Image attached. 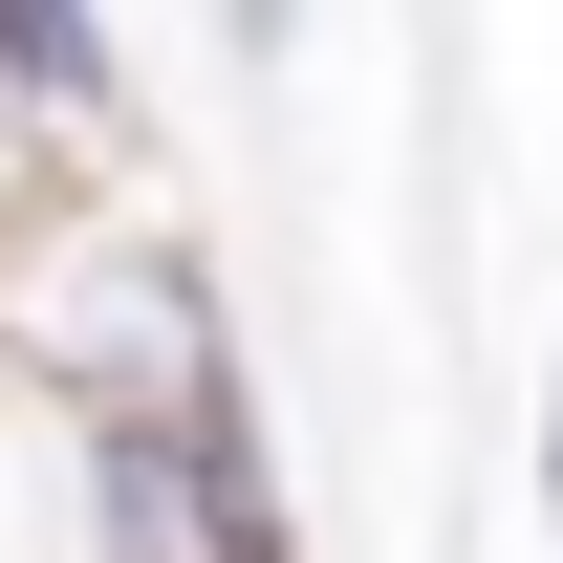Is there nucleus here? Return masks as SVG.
Segmentation results:
<instances>
[{"label": "nucleus", "mask_w": 563, "mask_h": 563, "mask_svg": "<svg viewBox=\"0 0 563 563\" xmlns=\"http://www.w3.org/2000/svg\"><path fill=\"white\" fill-rule=\"evenodd\" d=\"M217 22H239V66H282V44H303V0H217Z\"/></svg>", "instance_id": "nucleus-4"}, {"label": "nucleus", "mask_w": 563, "mask_h": 563, "mask_svg": "<svg viewBox=\"0 0 563 563\" xmlns=\"http://www.w3.org/2000/svg\"><path fill=\"white\" fill-rule=\"evenodd\" d=\"M66 563H303L261 368H217L196 412H66Z\"/></svg>", "instance_id": "nucleus-2"}, {"label": "nucleus", "mask_w": 563, "mask_h": 563, "mask_svg": "<svg viewBox=\"0 0 563 563\" xmlns=\"http://www.w3.org/2000/svg\"><path fill=\"white\" fill-rule=\"evenodd\" d=\"M0 109L66 152V174H109V131H131V44H109L87 0H0Z\"/></svg>", "instance_id": "nucleus-3"}, {"label": "nucleus", "mask_w": 563, "mask_h": 563, "mask_svg": "<svg viewBox=\"0 0 563 563\" xmlns=\"http://www.w3.org/2000/svg\"><path fill=\"white\" fill-rule=\"evenodd\" d=\"M0 347L44 368L66 412H196L239 368V325H217V282H196L174 217H131L109 174H66L44 239H0Z\"/></svg>", "instance_id": "nucleus-1"}, {"label": "nucleus", "mask_w": 563, "mask_h": 563, "mask_svg": "<svg viewBox=\"0 0 563 563\" xmlns=\"http://www.w3.org/2000/svg\"><path fill=\"white\" fill-rule=\"evenodd\" d=\"M542 520H563V368H542Z\"/></svg>", "instance_id": "nucleus-5"}]
</instances>
